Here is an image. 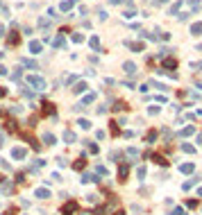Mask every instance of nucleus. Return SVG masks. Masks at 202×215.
Segmentation results:
<instances>
[{"label":"nucleus","mask_w":202,"mask_h":215,"mask_svg":"<svg viewBox=\"0 0 202 215\" xmlns=\"http://www.w3.org/2000/svg\"><path fill=\"white\" fill-rule=\"evenodd\" d=\"M9 43L16 45V43H18V34H12V36H9Z\"/></svg>","instance_id":"1"},{"label":"nucleus","mask_w":202,"mask_h":215,"mask_svg":"<svg viewBox=\"0 0 202 215\" xmlns=\"http://www.w3.org/2000/svg\"><path fill=\"white\" fill-rule=\"evenodd\" d=\"M193 32L198 34V32H202V23H198V25H193Z\"/></svg>","instance_id":"2"}]
</instances>
